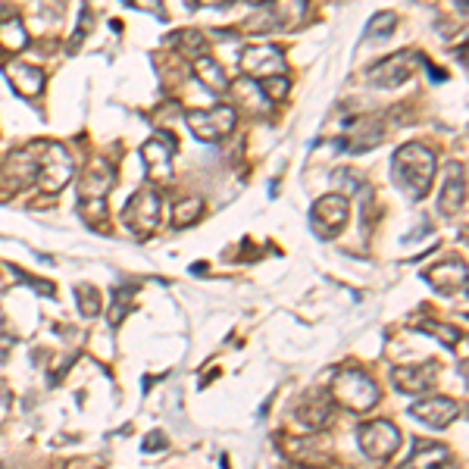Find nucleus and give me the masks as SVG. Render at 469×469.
<instances>
[{
    "label": "nucleus",
    "instance_id": "22",
    "mask_svg": "<svg viewBox=\"0 0 469 469\" xmlns=\"http://www.w3.org/2000/svg\"><path fill=\"white\" fill-rule=\"evenodd\" d=\"M203 210H207V203L201 197H185L172 207V225L175 229H192L194 223L203 219Z\"/></svg>",
    "mask_w": 469,
    "mask_h": 469
},
{
    "label": "nucleus",
    "instance_id": "27",
    "mask_svg": "<svg viewBox=\"0 0 469 469\" xmlns=\"http://www.w3.org/2000/svg\"><path fill=\"white\" fill-rule=\"evenodd\" d=\"M260 94L269 100V104H278V100L288 94V78L285 76H273V78H263V85H260Z\"/></svg>",
    "mask_w": 469,
    "mask_h": 469
},
{
    "label": "nucleus",
    "instance_id": "14",
    "mask_svg": "<svg viewBox=\"0 0 469 469\" xmlns=\"http://www.w3.org/2000/svg\"><path fill=\"white\" fill-rule=\"evenodd\" d=\"M410 76H413V57H410L407 50L404 54L388 57V60H382L370 69V78L379 88H398V85H404Z\"/></svg>",
    "mask_w": 469,
    "mask_h": 469
},
{
    "label": "nucleus",
    "instance_id": "1",
    "mask_svg": "<svg viewBox=\"0 0 469 469\" xmlns=\"http://www.w3.org/2000/svg\"><path fill=\"white\" fill-rule=\"evenodd\" d=\"M394 182L407 192L410 201H420V197L429 194L432 179H435V153H432L426 144H404L398 153H394Z\"/></svg>",
    "mask_w": 469,
    "mask_h": 469
},
{
    "label": "nucleus",
    "instance_id": "13",
    "mask_svg": "<svg viewBox=\"0 0 469 469\" xmlns=\"http://www.w3.org/2000/svg\"><path fill=\"white\" fill-rule=\"evenodd\" d=\"M438 366L435 363H407V366H394L391 370V382L398 391L407 394H422L435 385Z\"/></svg>",
    "mask_w": 469,
    "mask_h": 469
},
{
    "label": "nucleus",
    "instance_id": "21",
    "mask_svg": "<svg viewBox=\"0 0 469 469\" xmlns=\"http://www.w3.org/2000/svg\"><path fill=\"white\" fill-rule=\"evenodd\" d=\"M0 44H4L10 54H19L22 47H28L26 22H22V16H16V13L0 16Z\"/></svg>",
    "mask_w": 469,
    "mask_h": 469
},
{
    "label": "nucleus",
    "instance_id": "16",
    "mask_svg": "<svg viewBox=\"0 0 469 469\" xmlns=\"http://www.w3.org/2000/svg\"><path fill=\"white\" fill-rule=\"evenodd\" d=\"M109 185H113V170H109V163H94L91 170L82 175L78 197H82V201H107Z\"/></svg>",
    "mask_w": 469,
    "mask_h": 469
},
{
    "label": "nucleus",
    "instance_id": "4",
    "mask_svg": "<svg viewBox=\"0 0 469 469\" xmlns=\"http://www.w3.org/2000/svg\"><path fill=\"white\" fill-rule=\"evenodd\" d=\"M160 207H163V197H160L157 185H144L131 194V201L126 203V214L122 216H126L129 229L135 232V238L144 241L160 229V219H163Z\"/></svg>",
    "mask_w": 469,
    "mask_h": 469
},
{
    "label": "nucleus",
    "instance_id": "5",
    "mask_svg": "<svg viewBox=\"0 0 469 469\" xmlns=\"http://www.w3.org/2000/svg\"><path fill=\"white\" fill-rule=\"evenodd\" d=\"M357 444H360V451L370 460L385 464V460L394 457V451L401 448V432L394 422H388V420H372V422H363V426L357 429Z\"/></svg>",
    "mask_w": 469,
    "mask_h": 469
},
{
    "label": "nucleus",
    "instance_id": "12",
    "mask_svg": "<svg viewBox=\"0 0 469 469\" xmlns=\"http://www.w3.org/2000/svg\"><path fill=\"white\" fill-rule=\"evenodd\" d=\"M172 151H175V141L166 135H157L151 138L148 144L141 148V157H144V166H148V175L153 182H170L172 179Z\"/></svg>",
    "mask_w": 469,
    "mask_h": 469
},
{
    "label": "nucleus",
    "instance_id": "30",
    "mask_svg": "<svg viewBox=\"0 0 469 469\" xmlns=\"http://www.w3.org/2000/svg\"><path fill=\"white\" fill-rule=\"evenodd\" d=\"M192 10H203V6H225V4H232V0H185Z\"/></svg>",
    "mask_w": 469,
    "mask_h": 469
},
{
    "label": "nucleus",
    "instance_id": "8",
    "mask_svg": "<svg viewBox=\"0 0 469 469\" xmlns=\"http://www.w3.org/2000/svg\"><path fill=\"white\" fill-rule=\"evenodd\" d=\"M241 69L251 78H260L263 82V78L282 76L285 57L276 44H251V47H245V54H241Z\"/></svg>",
    "mask_w": 469,
    "mask_h": 469
},
{
    "label": "nucleus",
    "instance_id": "7",
    "mask_svg": "<svg viewBox=\"0 0 469 469\" xmlns=\"http://www.w3.org/2000/svg\"><path fill=\"white\" fill-rule=\"evenodd\" d=\"M348 216H350V207L348 201H344L341 194H326L319 197L317 203H313L310 210V229L317 238H335L344 225H348Z\"/></svg>",
    "mask_w": 469,
    "mask_h": 469
},
{
    "label": "nucleus",
    "instance_id": "3",
    "mask_svg": "<svg viewBox=\"0 0 469 469\" xmlns=\"http://www.w3.org/2000/svg\"><path fill=\"white\" fill-rule=\"evenodd\" d=\"M26 151L35 163V182H38L44 192H60L66 182L72 179V160L60 144L35 141L32 148H26Z\"/></svg>",
    "mask_w": 469,
    "mask_h": 469
},
{
    "label": "nucleus",
    "instance_id": "25",
    "mask_svg": "<svg viewBox=\"0 0 469 469\" xmlns=\"http://www.w3.org/2000/svg\"><path fill=\"white\" fill-rule=\"evenodd\" d=\"M138 288H116L113 291V304H109V326H120L122 319H126V313H129V300L131 295H135Z\"/></svg>",
    "mask_w": 469,
    "mask_h": 469
},
{
    "label": "nucleus",
    "instance_id": "28",
    "mask_svg": "<svg viewBox=\"0 0 469 469\" xmlns=\"http://www.w3.org/2000/svg\"><path fill=\"white\" fill-rule=\"evenodd\" d=\"M141 448L144 451H166V448H170V442H166V435H163V432H151V435L148 438H144V444H141Z\"/></svg>",
    "mask_w": 469,
    "mask_h": 469
},
{
    "label": "nucleus",
    "instance_id": "24",
    "mask_svg": "<svg viewBox=\"0 0 469 469\" xmlns=\"http://www.w3.org/2000/svg\"><path fill=\"white\" fill-rule=\"evenodd\" d=\"M394 26H398V16H394L391 10L376 13V16L370 19V26H366V38H388V35L394 32Z\"/></svg>",
    "mask_w": 469,
    "mask_h": 469
},
{
    "label": "nucleus",
    "instance_id": "2",
    "mask_svg": "<svg viewBox=\"0 0 469 469\" xmlns=\"http://www.w3.org/2000/svg\"><path fill=\"white\" fill-rule=\"evenodd\" d=\"M328 398H332V404H341L344 410L360 416V413H370V410L379 404L382 394H379V385L372 382L363 370L344 366V370L335 372L332 388H328Z\"/></svg>",
    "mask_w": 469,
    "mask_h": 469
},
{
    "label": "nucleus",
    "instance_id": "6",
    "mask_svg": "<svg viewBox=\"0 0 469 469\" xmlns=\"http://www.w3.org/2000/svg\"><path fill=\"white\" fill-rule=\"evenodd\" d=\"M185 122L192 129V135L201 138V141H223L234 129V107L219 104L214 109H188Z\"/></svg>",
    "mask_w": 469,
    "mask_h": 469
},
{
    "label": "nucleus",
    "instance_id": "20",
    "mask_svg": "<svg viewBox=\"0 0 469 469\" xmlns=\"http://www.w3.org/2000/svg\"><path fill=\"white\" fill-rule=\"evenodd\" d=\"M464 201H466V182H464V170L453 166L451 175H448V185H444L442 197H438V210L444 216H453L464 210Z\"/></svg>",
    "mask_w": 469,
    "mask_h": 469
},
{
    "label": "nucleus",
    "instance_id": "18",
    "mask_svg": "<svg viewBox=\"0 0 469 469\" xmlns=\"http://www.w3.org/2000/svg\"><path fill=\"white\" fill-rule=\"evenodd\" d=\"M194 76L201 78L203 88H210V94H216V98H223V94L229 91V78H225V69L214 60V57H207V54L194 57Z\"/></svg>",
    "mask_w": 469,
    "mask_h": 469
},
{
    "label": "nucleus",
    "instance_id": "23",
    "mask_svg": "<svg viewBox=\"0 0 469 469\" xmlns=\"http://www.w3.org/2000/svg\"><path fill=\"white\" fill-rule=\"evenodd\" d=\"M76 304L85 319H94L100 313V307H104V297H100V291L94 285H76Z\"/></svg>",
    "mask_w": 469,
    "mask_h": 469
},
{
    "label": "nucleus",
    "instance_id": "26",
    "mask_svg": "<svg viewBox=\"0 0 469 469\" xmlns=\"http://www.w3.org/2000/svg\"><path fill=\"white\" fill-rule=\"evenodd\" d=\"M422 328L435 335V339L442 341V344H448V348H457V344L464 341V332H460V328H453V326H444V322L432 319V322H422Z\"/></svg>",
    "mask_w": 469,
    "mask_h": 469
},
{
    "label": "nucleus",
    "instance_id": "19",
    "mask_svg": "<svg viewBox=\"0 0 469 469\" xmlns=\"http://www.w3.org/2000/svg\"><path fill=\"white\" fill-rule=\"evenodd\" d=\"M332 416V398L328 394H310L304 404L297 407V420L304 422L307 429H322Z\"/></svg>",
    "mask_w": 469,
    "mask_h": 469
},
{
    "label": "nucleus",
    "instance_id": "31",
    "mask_svg": "<svg viewBox=\"0 0 469 469\" xmlns=\"http://www.w3.org/2000/svg\"><path fill=\"white\" fill-rule=\"evenodd\" d=\"M295 469H317V466H295Z\"/></svg>",
    "mask_w": 469,
    "mask_h": 469
},
{
    "label": "nucleus",
    "instance_id": "15",
    "mask_svg": "<svg viewBox=\"0 0 469 469\" xmlns=\"http://www.w3.org/2000/svg\"><path fill=\"white\" fill-rule=\"evenodd\" d=\"M451 448L442 442H413V453L407 457V464H401V469H442L448 466Z\"/></svg>",
    "mask_w": 469,
    "mask_h": 469
},
{
    "label": "nucleus",
    "instance_id": "17",
    "mask_svg": "<svg viewBox=\"0 0 469 469\" xmlns=\"http://www.w3.org/2000/svg\"><path fill=\"white\" fill-rule=\"evenodd\" d=\"M6 76H10L13 88L22 94V98H38L44 91V72L38 66H28V63H10L6 66Z\"/></svg>",
    "mask_w": 469,
    "mask_h": 469
},
{
    "label": "nucleus",
    "instance_id": "32",
    "mask_svg": "<svg viewBox=\"0 0 469 469\" xmlns=\"http://www.w3.org/2000/svg\"><path fill=\"white\" fill-rule=\"evenodd\" d=\"M254 4H266V0H254Z\"/></svg>",
    "mask_w": 469,
    "mask_h": 469
},
{
    "label": "nucleus",
    "instance_id": "29",
    "mask_svg": "<svg viewBox=\"0 0 469 469\" xmlns=\"http://www.w3.org/2000/svg\"><path fill=\"white\" fill-rule=\"evenodd\" d=\"M131 4H135L138 10H144V13H157L160 19H166V13H163V0H131Z\"/></svg>",
    "mask_w": 469,
    "mask_h": 469
},
{
    "label": "nucleus",
    "instance_id": "9",
    "mask_svg": "<svg viewBox=\"0 0 469 469\" xmlns=\"http://www.w3.org/2000/svg\"><path fill=\"white\" fill-rule=\"evenodd\" d=\"M460 407L453 398H444V394H432V398H422L416 401L413 407H410V416L413 420H420L422 426L429 429H448L453 420L460 416Z\"/></svg>",
    "mask_w": 469,
    "mask_h": 469
},
{
    "label": "nucleus",
    "instance_id": "11",
    "mask_svg": "<svg viewBox=\"0 0 469 469\" xmlns=\"http://www.w3.org/2000/svg\"><path fill=\"white\" fill-rule=\"evenodd\" d=\"M426 282L444 297L464 295V291H466V263L457 260V256H453V260L435 263L432 269H426Z\"/></svg>",
    "mask_w": 469,
    "mask_h": 469
},
{
    "label": "nucleus",
    "instance_id": "10",
    "mask_svg": "<svg viewBox=\"0 0 469 469\" xmlns=\"http://www.w3.org/2000/svg\"><path fill=\"white\" fill-rule=\"evenodd\" d=\"M307 19V0H273L269 10H263V19H254L256 28L263 32H291Z\"/></svg>",
    "mask_w": 469,
    "mask_h": 469
}]
</instances>
